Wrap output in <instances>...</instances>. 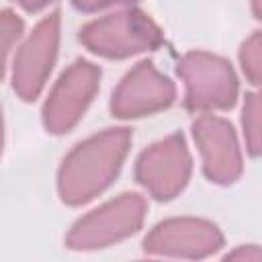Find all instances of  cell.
Listing matches in <instances>:
<instances>
[{
    "mask_svg": "<svg viewBox=\"0 0 262 262\" xmlns=\"http://www.w3.org/2000/svg\"><path fill=\"white\" fill-rule=\"evenodd\" d=\"M176 74L184 84V106L192 113L227 111L237 100V76L225 57L188 51L178 59Z\"/></svg>",
    "mask_w": 262,
    "mask_h": 262,
    "instance_id": "277c9868",
    "label": "cell"
},
{
    "mask_svg": "<svg viewBox=\"0 0 262 262\" xmlns=\"http://www.w3.org/2000/svg\"><path fill=\"white\" fill-rule=\"evenodd\" d=\"M131 141L133 135L127 127H111L80 141L57 170L61 201L78 207L104 192L121 172Z\"/></svg>",
    "mask_w": 262,
    "mask_h": 262,
    "instance_id": "6da1fadb",
    "label": "cell"
},
{
    "mask_svg": "<svg viewBox=\"0 0 262 262\" xmlns=\"http://www.w3.org/2000/svg\"><path fill=\"white\" fill-rule=\"evenodd\" d=\"M23 31H25V23L14 10L8 8L0 10V80L6 74L8 55L16 45V41L23 37Z\"/></svg>",
    "mask_w": 262,
    "mask_h": 262,
    "instance_id": "7c38bea8",
    "label": "cell"
},
{
    "mask_svg": "<svg viewBox=\"0 0 262 262\" xmlns=\"http://www.w3.org/2000/svg\"><path fill=\"white\" fill-rule=\"evenodd\" d=\"M176 98L174 82L154 61H139L117 84L111 96V113L117 119H141L166 111Z\"/></svg>",
    "mask_w": 262,
    "mask_h": 262,
    "instance_id": "9c48e42d",
    "label": "cell"
},
{
    "mask_svg": "<svg viewBox=\"0 0 262 262\" xmlns=\"http://www.w3.org/2000/svg\"><path fill=\"white\" fill-rule=\"evenodd\" d=\"M242 129H244V139H246V149L250 156L260 154V94L258 92H248L244 98V108H242Z\"/></svg>",
    "mask_w": 262,
    "mask_h": 262,
    "instance_id": "8fae6325",
    "label": "cell"
},
{
    "mask_svg": "<svg viewBox=\"0 0 262 262\" xmlns=\"http://www.w3.org/2000/svg\"><path fill=\"white\" fill-rule=\"evenodd\" d=\"M2 145H4V119H2V111H0V156H2Z\"/></svg>",
    "mask_w": 262,
    "mask_h": 262,
    "instance_id": "e0dca14e",
    "label": "cell"
},
{
    "mask_svg": "<svg viewBox=\"0 0 262 262\" xmlns=\"http://www.w3.org/2000/svg\"><path fill=\"white\" fill-rule=\"evenodd\" d=\"M192 158L182 133H172L145 147L135 162V180L156 201H172L190 180Z\"/></svg>",
    "mask_w": 262,
    "mask_h": 262,
    "instance_id": "8992f818",
    "label": "cell"
},
{
    "mask_svg": "<svg viewBox=\"0 0 262 262\" xmlns=\"http://www.w3.org/2000/svg\"><path fill=\"white\" fill-rule=\"evenodd\" d=\"M80 43L94 55L125 59L158 49L164 33L147 12L131 6L86 23L80 29Z\"/></svg>",
    "mask_w": 262,
    "mask_h": 262,
    "instance_id": "7a4b0ae2",
    "label": "cell"
},
{
    "mask_svg": "<svg viewBox=\"0 0 262 262\" xmlns=\"http://www.w3.org/2000/svg\"><path fill=\"white\" fill-rule=\"evenodd\" d=\"M59 12H49L35 25L14 53L12 88L27 102L35 100L43 92L51 76L59 51Z\"/></svg>",
    "mask_w": 262,
    "mask_h": 262,
    "instance_id": "52a82bcc",
    "label": "cell"
},
{
    "mask_svg": "<svg viewBox=\"0 0 262 262\" xmlns=\"http://www.w3.org/2000/svg\"><path fill=\"white\" fill-rule=\"evenodd\" d=\"M223 248L219 227L199 217H170L151 227L143 239V252L164 258H209Z\"/></svg>",
    "mask_w": 262,
    "mask_h": 262,
    "instance_id": "ba28073f",
    "label": "cell"
},
{
    "mask_svg": "<svg viewBox=\"0 0 262 262\" xmlns=\"http://www.w3.org/2000/svg\"><path fill=\"white\" fill-rule=\"evenodd\" d=\"M14 4H18L23 10H27V12H39V10H43L45 6H49L53 0H12Z\"/></svg>",
    "mask_w": 262,
    "mask_h": 262,
    "instance_id": "2e32d148",
    "label": "cell"
},
{
    "mask_svg": "<svg viewBox=\"0 0 262 262\" xmlns=\"http://www.w3.org/2000/svg\"><path fill=\"white\" fill-rule=\"evenodd\" d=\"M239 66L246 76V80L252 86L260 84L262 78V35L260 31H254L239 47Z\"/></svg>",
    "mask_w": 262,
    "mask_h": 262,
    "instance_id": "4fadbf2b",
    "label": "cell"
},
{
    "mask_svg": "<svg viewBox=\"0 0 262 262\" xmlns=\"http://www.w3.org/2000/svg\"><path fill=\"white\" fill-rule=\"evenodd\" d=\"M100 88V68L86 59H76L57 78L49 90L41 117L43 125L53 135L72 131Z\"/></svg>",
    "mask_w": 262,
    "mask_h": 262,
    "instance_id": "5b68a950",
    "label": "cell"
},
{
    "mask_svg": "<svg viewBox=\"0 0 262 262\" xmlns=\"http://www.w3.org/2000/svg\"><path fill=\"white\" fill-rule=\"evenodd\" d=\"M137 0H72V4L82 10V12H96L108 6H123V4H133Z\"/></svg>",
    "mask_w": 262,
    "mask_h": 262,
    "instance_id": "5bb4252c",
    "label": "cell"
},
{
    "mask_svg": "<svg viewBox=\"0 0 262 262\" xmlns=\"http://www.w3.org/2000/svg\"><path fill=\"white\" fill-rule=\"evenodd\" d=\"M190 129L205 176L215 184H233L244 172V158L233 125L223 117L203 113L192 121Z\"/></svg>",
    "mask_w": 262,
    "mask_h": 262,
    "instance_id": "30bf717a",
    "label": "cell"
},
{
    "mask_svg": "<svg viewBox=\"0 0 262 262\" xmlns=\"http://www.w3.org/2000/svg\"><path fill=\"white\" fill-rule=\"evenodd\" d=\"M147 201L139 192H123L80 217L66 235L70 250L88 252L119 244L137 233L145 221Z\"/></svg>",
    "mask_w": 262,
    "mask_h": 262,
    "instance_id": "3957f363",
    "label": "cell"
},
{
    "mask_svg": "<svg viewBox=\"0 0 262 262\" xmlns=\"http://www.w3.org/2000/svg\"><path fill=\"white\" fill-rule=\"evenodd\" d=\"M225 258H231V260H258L260 258V250L250 244V246H239L237 250L229 252Z\"/></svg>",
    "mask_w": 262,
    "mask_h": 262,
    "instance_id": "9a60e30c",
    "label": "cell"
}]
</instances>
